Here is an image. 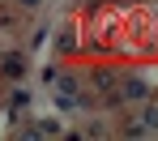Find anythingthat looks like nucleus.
<instances>
[{"label":"nucleus","instance_id":"1","mask_svg":"<svg viewBox=\"0 0 158 141\" xmlns=\"http://www.w3.org/2000/svg\"><path fill=\"white\" fill-rule=\"evenodd\" d=\"M154 90H150V81L141 77V73H128V77H115V98L120 103H145Z\"/></svg>","mask_w":158,"mask_h":141},{"label":"nucleus","instance_id":"2","mask_svg":"<svg viewBox=\"0 0 158 141\" xmlns=\"http://www.w3.org/2000/svg\"><path fill=\"white\" fill-rule=\"evenodd\" d=\"M141 124H145V133H158V103L145 98V111H141Z\"/></svg>","mask_w":158,"mask_h":141},{"label":"nucleus","instance_id":"3","mask_svg":"<svg viewBox=\"0 0 158 141\" xmlns=\"http://www.w3.org/2000/svg\"><path fill=\"white\" fill-rule=\"evenodd\" d=\"M90 81H94V90H115V73H111V68H98Z\"/></svg>","mask_w":158,"mask_h":141},{"label":"nucleus","instance_id":"4","mask_svg":"<svg viewBox=\"0 0 158 141\" xmlns=\"http://www.w3.org/2000/svg\"><path fill=\"white\" fill-rule=\"evenodd\" d=\"M4 77H22V56H4Z\"/></svg>","mask_w":158,"mask_h":141},{"label":"nucleus","instance_id":"5","mask_svg":"<svg viewBox=\"0 0 158 141\" xmlns=\"http://www.w3.org/2000/svg\"><path fill=\"white\" fill-rule=\"evenodd\" d=\"M17 4H22V9H39L43 0H17Z\"/></svg>","mask_w":158,"mask_h":141}]
</instances>
